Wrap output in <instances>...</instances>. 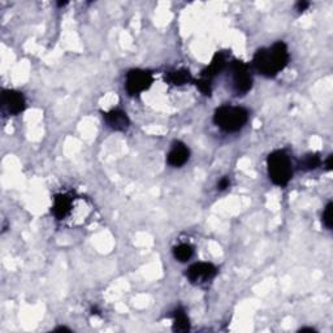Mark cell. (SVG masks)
Returning a JSON list of instances; mask_svg holds the SVG:
<instances>
[{
    "label": "cell",
    "mask_w": 333,
    "mask_h": 333,
    "mask_svg": "<svg viewBox=\"0 0 333 333\" xmlns=\"http://www.w3.org/2000/svg\"><path fill=\"white\" fill-rule=\"evenodd\" d=\"M288 61L289 52L284 42H277L271 49L259 50L254 56V65L256 70L265 77H275L287 66Z\"/></svg>",
    "instance_id": "cell-1"
},
{
    "label": "cell",
    "mask_w": 333,
    "mask_h": 333,
    "mask_svg": "<svg viewBox=\"0 0 333 333\" xmlns=\"http://www.w3.org/2000/svg\"><path fill=\"white\" fill-rule=\"evenodd\" d=\"M165 81L167 82L172 83V85L181 86V85H185V83H187L189 81H192V75H190V72L186 70V69H180V70L167 73Z\"/></svg>",
    "instance_id": "cell-12"
},
{
    "label": "cell",
    "mask_w": 333,
    "mask_h": 333,
    "mask_svg": "<svg viewBox=\"0 0 333 333\" xmlns=\"http://www.w3.org/2000/svg\"><path fill=\"white\" fill-rule=\"evenodd\" d=\"M173 255L178 261H187L193 255V247L187 244H181L173 249Z\"/></svg>",
    "instance_id": "cell-14"
},
{
    "label": "cell",
    "mask_w": 333,
    "mask_h": 333,
    "mask_svg": "<svg viewBox=\"0 0 333 333\" xmlns=\"http://www.w3.org/2000/svg\"><path fill=\"white\" fill-rule=\"evenodd\" d=\"M189 155L190 151L186 145H184L182 142H176V144H173L167 159L172 167H181L189 160Z\"/></svg>",
    "instance_id": "cell-8"
},
{
    "label": "cell",
    "mask_w": 333,
    "mask_h": 333,
    "mask_svg": "<svg viewBox=\"0 0 333 333\" xmlns=\"http://www.w3.org/2000/svg\"><path fill=\"white\" fill-rule=\"evenodd\" d=\"M320 164V158L316 154H308L303 158V160L301 161V168L304 171H311L315 170L316 167H319Z\"/></svg>",
    "instance_id": "cell-15"
},
{
    "label": "cell",
    "mask_w": 333,
    "mask_h": 333,
    "mask_svg": "<svg viewBox=\"0 0 333 333\" xmlns=\"http://www.w3.org/2000/svg\"><path fill=\"white\" fill-rule=\"evenodd\" d=\"M233 87L239 94H246L253 86V78L250 75L249 66L241 60H235L232 64Z\"/></svg>",
    "instance_id": "cell-4"
},
{
    "label": "cell",
    "mask_w": 333,
    "mask_h": 333,
    "mask_svg": "<svg viewBox=\"0 0 333 333\" xmlns=\"http://www.w3.org/2000/svg\"><path fill=\"white\" fill-rule=\"evenodd\" d=\"M56 330H69V329L66 327H59V328H56Z\"/></svg>",
    "instance_id": "cell-22"
},
{
    "label": "cell",
    "mask_w": 333,
    "mask_h": 333,
    "mask_svg": "<svg viewBox=\"0 0 333 333\" xmlns=\"http://www.w3.org/2000/svg\"><path fill=\"white\" fill-rule=\"evenodd\" d=\"M332 160H333V155H329V156H328L327 161H325V165H327L328 171L332 170Z\"/></svg>",
    "instance_id": "cell-20"
},
{
    "label": "cell",
    "mask_w": 333,
    "mask_h": 333,
    "mask_svg": "<svg viewBox=\"0 0 333 333\" xmlns=\"http://www.w3.org/2000/svg\"><path fill=\"white\" fill-rule=\"evenodd\" d=\"M225 63H227V59H225V55L223 52H218V54L213 56L212 61L203 72H202V78H206L208 81H212V78L215 77L218 73H220L223 69H224Z\"/></svg>",
    "instance_id": "cell-10"
},
{
    "label": "cell",
    "mask_w": 333,
    "mask_h": 333,
    "mask_svg": "<svg viewBox=\"0 0 333 333\" xmlns=\"http://www.w3.org/2000/svg\"><path fill=\"white\" fill-rule=\"evenodd\" d=\"M308 6H310L308 2H299V3H297V9H298L299 12H302L304 11V9H307Z\"/></svg>",
    "instance_id": "cell-19"
},
{
    "label": "cell",
    "mask_w": 333,
    "mask_h": 333,
    "mask_svg": "<svg viewBox=\"0 0 333 333\" xmlns=\"http://www.w3.org/2000/svg\"><path fill=\"white\" fill-rule=\"evenodd\" d=\"M197 87L203 92L204 95H210L211 94V81L206 80V78H202L197 81Z\"/></svg>",
    "instance_id": "cell-17"
},
{
    "label": "cell",
    "mask_w": 333,
    "mask_h": 333,
    "mask_svg": "<svg viewBox=\"0 0 333 333\" xmlns=\"http://www.w3.org/2000/svg\"><path fill=\"white\" fill-rule=\"evenodd\" d=\"M66 2H60V3H59V7H63V6H66Z\"/></svg>",
    "instance_id": "cell-23"
},
{
    "label": "cell",
    "mask_w": 333,
    "mask_h": 333,
    "mask_svg": "<svg viewBox=\"0 0 333 333\" xmlns=\"http://www.w3.org/2000/svg\"><path fill=\"white\" fill-rule=\"evenodd\" d=\"M249 118V112L242 107L223 106L216 109L213 121L220 129L225 132H239L244 128Z\"/></svg>",
    "instance_id": "cell-2"
},
{
    "label": "cell",
    "mask_w": 333,
    "mask_h": 333,
    "mask_svg": "<svg viewBox=\"0 0 333 333\" xmlns=\"http://www.w3.org/2000/svg\"><path fill=\"white\" fill-rule=\"evenodd\" d=\"M106 121L111 129L118 130V132L128 129L130 124L127 113L121 111V109H112L108 113H106Z\"/></svg>",
    "instance_id": "cell-9"
},
{
    "label": "cell",
    "mask_w": 333,
    "mask_h": 333,
    "mask_svg": "<svg viewBox=\"0 0 333 333\" xmlns=\"http://www.w3.org/2000/svg\"><path fill=\"white\" fill-rule=\"evenodd\" d=\"M152 83L151 73L141 69H133L127 76V90L132 97L139 95L149 89Z\"/></svg>",
    "instance_id": "cell-5"
},
{
    "label": "cell",
    "mask_w": 333,
    "mask_h": 333,
    "mask_svg": "<svg viewBox=\"0 0 333 333\" xmlns=\"http://www.w3.org/2000/svg\"><path fill=\"white\" fill-rule=\"evenodd\" d=\"M268 175L272 182L279 186H285L290 181L293 170L289 156L284 151H273L267 159Z\"/></svg>",
    "instance_id": "cell-3"
},
{
    "label": "cell",
    "mask_w": 333,
    "mask_h": 333,
    "mask_svg": "<svg viewBox=\"0 0 333 333\" xmlns=\"http://www.w3.org/2000/svg\"><path fill=\"white\" fill-rule=\"evenodd\" d=\"M218 273V270L211 263H196L187 270L186 276L193 284H201L212 280Z\"/></svg>",
    "instance_id": "cell-6"
},
{
    "label": "cell",
    "mask_w": 333,
    "mask_h": 333,
    "mask_svg": "<svg viewBox=\"0 0 333 333\" xmlns=\"http://www.w3.org/2000/svg\"><path fill=\"white\" fill-rule=\"evenodd\" d=\"M190 328L189 318L184 310L178 308L175 311V323H173V330L176 332H186Z\"/></svg>",
    "instance_id": "cell-13"
},
{
    "label": "cell",
    "mask_w": 333,
    "mask_h": 333,
    "mask_svg": "<svg viewBox=\"0 0 333 333\" xmlns=\"http://www.w3.org/2000/svg\"><path fill=\"white\" fill-rule=\"evenodd\" d=\"M332 202H329V203L325 206V210L324 212H323V224L327 227V229H332Z\"/></svg>",
    "instance_id": "cell-16"
},
{
    "label": "cell",
    "mask_w": 333,
    "mask_h": 333,
    "mask_svg": "<svg viewBox=\"0 0 333 333\" xmlns=\"http://www.w3.org/2000/svg\"><path fill=\"white\" fill-rule=\"evenodd\" d=\"M2 104L11 115H18L25 109V98L15 90H4L2 94Z\"/></svg>",
    "instance_id": "cell-7"
},
{
    "label": "cell",
    "mask_w": 333,
    "mask_h": 333,
    "mask_svg": "<svg viewBox=\"0 0 333 333\" xmlns=\"http://www.w3.org/2000/svg\"><path fill=\"white\" fill-rule=\"evenodd\" d=\"M70 206H72V202L68 197L64 194L56 196L54 202V215L58 219H64L70 211Z\"/></svg>",
    "instance_id": "cell-11"
},
{
    "label": "cell",
    "mask_w": 333,
    "mask_h": 333,
    "mask_svg": "<svg viewBox=\"0 0 333 333\" xmlns=\"http://www.w3.org/2000/svg\"><path fill=\"white\" fill-rule=\"evenodd\" d=\"M229 185H230V182H229V180H228L227 177L221 178L220 181H219V184H218V189L219 190H225L227 187H229Z\"/></svg>",
    "instance_id": "cell-18"
},
{
    "label": "cell",
    "mask_w": 333,
    "mask_h": 333,
    "mask_svg": "<svg viewBox=\"0 0 333 333\" xmlns=\"http://www.w3.org/2000/svg\"><path fill=\"white\" fill-rule=\"evenodd\" d=\"M299 332H315V329H313V328H302V329H299Z\"/></svg>",
    "instance_id": "cell-21"
}]
</instances>
